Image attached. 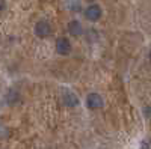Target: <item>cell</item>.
Returning <instances> with one entry per match:
<instances>
[{
  "mask_svg": "<svg viewBox=\"0 0 151 149\" xmlns=\"http://www.w3.org/2000/svg\"><path fill=\"white\" fill-rule=\"evenodd\" d=\"M101 15H103L101 6L97 5V3H92V5H89V6L85 9V18L88 21L95 23V21H98L100 18H101Z\"/></svg>",
  "mask_w": 151,
  "mask_h": 149,
  "instance_id": "cell-1",
  "label": "cell"
},
{
  "mask_svg": "<svg viewBox=\"0 0 151 149\" xmlns=\"http://www.w3.org/2000/svg\"><path fill=\"white\" fill-rule=\"evenodd\" d=\"M35 35L38 36V38H48L50 35H52V26H50V23L45 21V20H40L36 24H35Z\"/></svg>",
  "mask_w": 151,
  "mask_h": 149,
  "instance_id": "cell-2",
  "label": "cell"
},
{
  "mask_svg": "<svg viewBox=\"0 0 151 149\" xmlns=\"http://www.w3.org/2000/svg\"><path fill=\"white\" fill-rule=\"evenodd\" d=\"M103 104H104V101H103V98H101V95H100V93L92 92V93L88 95V98H86V107L89 108V110L101 108Z\"/></svg>",
  "mask_w": 151,
  "mask_h": 149,
  "instance_id": "cell-3",
  "label": "cell"
},
{
  "mask_svg": "<svg viewBox=\"0 0 151 149\" xmlns=\"http://www.w3.org/2000/svg\"><path fill=\"white\" fill-rule=\"evenodd\" d=\"M56 53L60 54V56H68L71 53V42L68 41V38H58Z\"/></svg>",
  "mask_w": 151,
  "mask_h": 149,
  "instance_id": "cell-4",
  "label": "cell"
},
{
  "mask_svg": "<svg viewBox=\"0 0 151 149\" xmlns=\"http://www.w3.org/2000/svg\"><path fill=\"white\" fill-rule=\"evenodd\" d=\"M68 33L71 36H74V38H77V36L83 35V27L79 20H71L68 23Z\"/></svg>",
  "mask_w": 151,
  "mask_h": 149,
  "instance_id": "cell-5",
  "label": "cell"
},
{
  "mask_svg": "<svg viewBox=\"0 0 151 149\" xmlns=\"http://www.w3.org/2000/svg\"><path fill=\"white\" fill-rule=\"evenodd\" d=\"M64 104L65 106H68V107H77L79 106V98H77V95L76 93H73V92H65L64 93Z\"/></svg>",
  "mask_w": 151,
  "mask_h": 149,
  "instance_id": "cell-6",
  "label": "cell"
},
{
  "mask_svg": "<svg viewBox=\"0 0 151 149\" xmlns=\"http://www.w3.org/2000/svg\"><path fill=\"white\" fill-rule=\"evenodd\" d=\"M86 35H88V41H92V39H97V32L95 30H92V29H89L86 32Z\"/></svg>",
  "mask_w": 151,
  "mask_h": 149,
  "instance_id": "cell-7",
  "label": "cell"
},
{
  "mask_svg": "<svg viewBox=\"0 0 151 149\" xmlns=\"http://www.w3.org/2000/svg\"><path fill=\"white\" fill-rule=\"evenodd\" d=\"M141 149H150V142L148 140H142L141 142Z\"/></svg>",
  "mask_w": 151,
  "mask_h": 149,
  "instance_id": "cell-8",
  "label": "cell"
},
{
  "mask_svg": "<svg viewBox=\"0 0 151 149\" xmlns=\"http://www.w3.org/2000/svg\"><path fill=\"white\" fill-rule=\"evenodd\" d=\"M5 8H6V2L5 0H0V12L5 11Z\"/></svg>",
  "mask_w": 151,
  "mask_h": 149,
  "instance_id": "cell-9",
  "label": "cell"
},
{
  "mask_svg": "<svg viewBox=\"0 0 151 149\" xmlns=\"http://www.w3.org/2000/svg\"><path fill=\"white\" fill-rule=\"evenodd\" d=\"M144 113H145V116H147V118L150 116V107H148V106H147V107L144 108Z\"/></svg>",
  "mask_w": 151,
  "mask_h": 149,
  "instance_id": "cell-10",
  "label": "cell"
}]
</instances>
